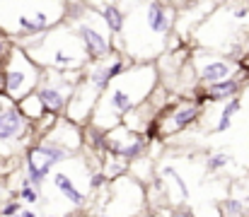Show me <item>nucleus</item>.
<instances>
[{
  "label": "nucleus",
  "instance_id": "nucleus-1",
  "mask_svg": "<svg viewBox=\"0 0 249 217\" xmlns=\"http://www.w3.org/2000/svg\"><path fill=\"white\" fill-rule=\"evenodd\" d=\"M66 0H0V29L12 36H36L56 29Z\"/></svg>",
  "mask_w": 249,
  "mask_h": 217
},
{
  "label": "nucleus",
  "instance_id": "nucleus-2",
  "mask_svg": "<svg viewBox=\"0 0 249 217\" xmlns=\"http://www.w3.org/2000/svg\"><path fill=\"white\" fill-rule=\"evenodd\" d=\"M39 80V68L36 63L24 53L22 46H15L10 53V63L5 70V94L10 99H22V94H27Z\"/></svg>",
  "mask_w": 249,
  "mask_h": 217
},
{
  "label": "nucleus",
  "instance_id": "nucleus-3",
  "mask_svg": "<svg viewBox=\"0 0 249 217\" xmlns=\"http://www.w3.org/2000/svg\"><path fill=\"white\" fill-rule=\"evenodd\" d=\"M66 157H68V150L61 147V145H56V143H44V145L32 147L29 154H27L29 181H32L34 186H39V184L46 179V174H49L58 162H63Z\"/></svg>",
  "mask_w": 249,
  "mask_h": 217
},
{
  "label": "nucleus",
  "instance_id": "nucleus-4",
  "mask_svg": "<svg viewBox=\"0 0 249 217\" xmlns=\"http://www.w3.org/2000/svg\"><path fill=\"white\" fill-rule=\"evenodd\" d=\"M153 70V68H148V66H141V68H133L131 75L126 70V82H128V87L126 84H114L111 87V92L107 94V106L116 114V116H124V114H128V111H133L136 109V104L141 101V97H136V84L148 75V72Z\"/></svg>",
  "mask_w": 249,
  "mask_h": 217
},
{
  "label": "nucleus",
  "instance_id": "nucleus-5",
  "mask_svg": "<svg viewBox=\"0 0 249 217\" xmlns=\"http://www.w3.org/2000/svg\"><path fill=\"white\" fill-rule=\"evenodd\" d=\"M75 36L83 44V51H85V58L87 61H102V58H107L111 53V39H109V34L104 29H99L92 22V17L78 24Z\"/></svg>",
  "mask_w": 249,
  "mask_h": 217
},
{
  "label": "nucleus",
  "instance_id": "nucleus-6",
  "mask_svg": "<svg viewBox=\"0 0 249 217\" xmlns=\"http://www.w3.org/2000/svg\"><path fill=\"white\" fill-rule=\"evenodd\" d=\"M24 133V116L22 111L7 99H0V143L15 140Z\"/></svg>",
  "mask_w": 249,
  "mask_h": 217
},
{
  "label": "nucleus",
  "instance_id": "nucleus-7",
  "mask_svg": "<svg viewBox=\"0 0 249 217\" xmlns=\"http://www.w3.org/2000/svg\"><path fill=\"white\" fill-rule=\"evenodd\" d=\"M53 77H56V75H53ZM36 97H39V101H41L44 111L58 114V111H61L63 106H66V99H68V89H61V87L56 84V80H53V82H44V84L39 87Z\"/></svg>",
  "mask_w": 249,
  "mask_h": 217
},
{
  "label": "nucleus",
  "instance_id": "nucleus-8",
  "mask_svg": "<svg viewBox=\"0 0 249 217\" xmlns=\"http://www.w3.org/2000/svg\"><path fill=\"white\" fill-rule=\"evenodd\" d=\"M99 19L104 22L109 34H121L126 29V15H124V10L116 2H104L99 7Z\"/></svg>",
  "mask_w": 249,
  "mask_h": 217
},
{
  "label": "nucleus",
  "instance_id": "nucleus-9",
  "mask_svg": "<svg viewBox=\"0 0 249 217\" xmlns=\"http://www.w3.org/2000/svg\"><path fill=\"white\" fill-rule=\"evenodd\" d=\"M232 70H235V66H232L230 61H208V63L201 68L198 75H201L203 82L213 84V82H220V80L232 77Z\"/></svg>",
  "mask_w": 249,
  "mask_h": 217
},
{
  "label": "nucleus",
  "instance_id": "nucleus-10",
  "mask_svg": "<svg viewBox=\"0 0 249 217\" xmlns=\"http://www.w3.org/2000/svg\"><path fill=\"white\" fill-rule=\"evenodd\" d=\"M237 92H240V82L235 77H228V80H220V82L208 84L206 99L208 101H225V99H232Z\"/></svg>",
  "mask_w": 249,
  "mask_h": 217
},
{
  "label": "nucleus",
  "instance_id": "nucleus-11",
  "mask_svg": "<svg viewBox=\"0 0 249 217\" xmlns=\"http://www.w3.org/2000/svg\"><path fill=\"white\" fill-rule=\"evenodd\" d=\"M53 186L73 203V205H83L85 203V193H80V188L71 181V176L68 174H63V171H58V174H53Z\"/></svg>",
  "mask_w": 249,
  "mask_h": 217
},
{
  "label": "nucleus",
  "instance_id": "nucleus-12",
  "mask_svg": "<svg viewBox=\"0 0 249 217\" xmlns=\"http://www.w3.org/2000/svg\"><path fill=\"white\" fill-rule=\"evenodd\" d=\"M196 116H198V109L191 106V104H184V106H179V109L172 114V123H174L177 131H181V128L191 126V123L196 121Z\"/></svg>",
  "mask_w": 249,
  "mask_h": 217
},
{
  "label": "nucleus",
  "instance_id": "nucleus-13",
  "mask_svg": "<svg viewBox=\"0 0 249 217\" xmlns=\"http://www.w3.org/2000/svg\"><path fill=\"white\" fill-rule=\"evenodd\" d=\"M237 111H240V99H237V97L228 99V104H225V109H223V114H220V121H218L215 131H218V133L228 131V128H230V121H232V116H235Z\"/></svg>",
  "mask_w": 249,
  "mask_h": 217
},
{
  "label": "nucleus",
  "instance_id": "nucleus-14",
  "mask_svg": "<svg viewBox=\"0 0 249 217\" xmlns=\"http://www.w3.org/2000/svg\"><path fill=\"white\" fill-rule=\"evenodd\" d=\"M228 162H230V157H228V154H223V152H218L215 157H211V159H208V169H211V171H215V169L225 167Z\"/></svg>",
  "mask_w": 249,
  "mask_h": 217
},
{
  "label": "nucleus",
  "instance_id": "nucleus-15",
  "mask_svg": "<svg viewBox=\"0 0 249 217\" xmlns=\"http://www.w3.org/2000/svg\"><path fill=\"white\" fill-rule=\"evenodd\" d=\"M22 200H27V203H36L39 200V191H36V186H24L22 188Z\"/></svg>",
  "mask_w": 249,
  "mask_h": 217
},
{
  "label": "nucleus",
  "instance_id": "nucleus-16",
  "mask_svg": "<svg viewBox=\"0 0 249 217\" xmlns=\"http://www.w3.org/2000/svg\"><path fill=\"white\" fill-rule=\"evenodd\" d=\"M223 210H225L228 215H240V213H242V203H237V200H228V203H223Z\"/></svg>",
  "mask_w": 249,
  "mask_h": 217
},
{
  "label": "nucleus",
  "instance_id": "nucleus-17",
  "mask_svg": "<svg viewBox=\"0 0 249 217\" xmlns=\"http://www.w3.org/2000/svg\"><path fill=\"white\" fill-rule=\"evenodd\" d=\"M17 213H19V203H10V205L2 208V215L5 217H12V215H17Z\"/></svg>",
  "mask_w": 249,
  "mask_h": 217
},
{
  "label": "nucleus",
  "instance_id": "nucleus-18",
  "mask_svg": "<svg viewBox=\"0 0 249 217\" xmlns=\"http://www.w3.org/2000/svg\"><path fill=\"white\" fill-rule=\"evenodd\" d=\"M247 15H249L247 7H237V10H235V19H245Z\"/></svg>",
  "mask_w": 249,
  "mask_h": 217
},
{
  "label": "nucleus",
  "instance_id": "nucleus-19",
  "mask_svg": "<svg viewBox=\"0 0 249 217\" xmlns=\"http://www.w3.org/2000/svg\"><path fill=\"white\" fill-rule=\"evenodd\" d=\"M19 217H36V215H34V213H32V210H24V213H22V210H19Z\"/></svg>",
  "mask_w": 249,
  "mask_h": 217
},
{
  "label": "nucleus",
  "instance_id": "nucleus-20",
  "mask_svg": "<svg viewBox=\"0 0 249 217\" xmlns=\"http://www.w3.org/2000/svg\"><path fill=\"white\" fill-rule=\"evenodd\" d=\"M5 56V46H2V41H0V58Z\"/></svg>",
  "mask_w": 249,
  "mask_h": 217
},
{
  "label": "nucleus",
  "instance_id": "nucleus-21",
  "mask_svg": "<svg viewBox=\"0 0 249 217\" xmlns=\"http://www.w3.org/2000/svg\"><path fill=\"white\" fill-rule=\"evenodd\" d=\"M177 217H194V215H191V213H179Z\"/></svg>",
  "mask_w": 249,
  "mask_h": 217
},
{
  "label": "nucleus",
  "instance_id": "nucleus-22",
  "mask_svg": "<svg viewBox=\"0 0 249 217\" xmlns=\"http://www.w3.org/2000/svg\"><path fill=\"white\" fill-rule=\"evenodd\" d=\"M12 217H19V213H17V215H12Z\"/></svg>",
  "mask_w": 249,
  "mask_h": 217
}]
</instances>
